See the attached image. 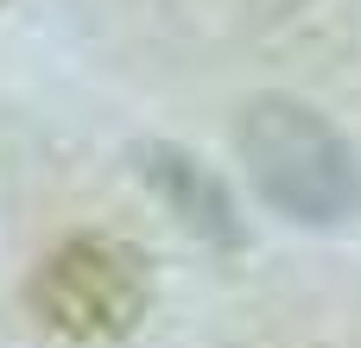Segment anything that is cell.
Wrapping results in <instances>:
<instances>
[{
    "mask_svg": "<svg viewBox=\"0 0 361 348\" xmlns=\"http://www.w3.org/2000/svg\"><path fill=\"white\" fill-rule=\"evenodd\" d=\"M146 266L133 247L121 241H95V235H76L63 241L38 273H32V311L63 330V336H121L133 330V317L146 311Z\"/></svg>",
    "mask_w": 361,
    "mask_h": 348,
    "instance_id": "6da1fadb",
    "label": "cell"
}]
</instances>
